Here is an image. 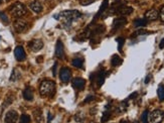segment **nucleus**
I'll list each match as a JSON object with an SVG mask.
<instances>
[{
    "mask_svg": "<svg viewBox=\"0 0 164 123\" xmlns=\"http://www.w3.org/2000/svg\"><path fill=\"white\" fill-rule=\"evenodd\" d=\"M141 121L142 123H148V111L145 110L142 114V116H141Z\"/></svg>",
    "mask_w": 164,
    "mask_h": 123,
    "instance_id": "b1692460",
    "label": "nucleus"
},
{
    "mask_svg": "<svg viewBox=\"0 0 164 123\" xmlns=\"http://www.w3.org/2000/svg\"><path fill=\"white\" fill-rule=\"evenodd\" d=\"M150 79H151V75H148L147 78L145 79V83H146V84H148L149 81H150Z\"/></svg>",
    "mask_w": 164,
    "mask_h": 123,
    "instance_id": "f704fd0d",
    "label": "nucleus"
},
{
    "mask_svg": "<svg viewBox=\"0 0 164 123\" xmlns=\"http://www.w3.org/2000/svg\"><path fill=\"white\" fill-rule=\"evenodd\" d=\"M85 84L86 82L83 78H76L74 79L73 81V85L75 88H77V89H83V88L85 87Z\"/></svg>",
    "mask_w": 164,
    "mask_h": 123,
    "instance_id": "2eb2a0df",
    "label": "nucleus"
},
{
    "mask_svg": "<svg viewBox=\"0 0 164 123\" xmlns=\"http://www.w3.org/2000/svg\"><path fill=\"white\" fill-rule=\"evenodd\" d=\"M95 0H80V3L82 4V5H89V4H91L94 2Z\"/></svg>",
    "mask_w": 164,
    "mask_h": 123,
    "instance_id": "c756f323",
    "label": "nucleus"
},
{
    "mask_svg": "<svg viewBox=\"0 0 164 123\" xmlns=\"http://www.w3.org/2000/svg\"><path fill=\"white\" fill-rule=\"evenodd\" d=\"M111 62H112V65L114 66V67H117V66H119V65L122 64V59H121L119 56L115 55V56H113L112 61H111Z\"/></svg>",
    "mask_w": 164,
    "mask_h": 123,
    "instance_id": "a211bd4d",
    "label": "nucleus"
},
{
    "mask_svg": "<svg viewBox=\"0 0 164 123\" xmlns=\"http://www.w3.org/2000/svg\"><path fill=\"white\" fill-rule=\"evenodd\" d=\"M55 56L59 59H64L65 57V52H64V45L60 41L56 42V47H55Z\"/></svg>",
    "mask_w": 164,
    "mask_h": 123,
    "instance_id": "9b49d317",
    "label": "nucleus"
},
{
    "mask_svg": "<svg viewBox=\"0 0 164 123\" xmlns=\"http://www.w3.org/2000/svg\"><path fill=\"white\" fill-rule=\"evenodd\" d=\"M158 11L155 9H150L145 13V19L146 20H156L158 18Z\"/></svg>",
    "mask_w": 164,
    "mask_h": 123,
    "instance_id": "f8f14e48",
    "label": "nucleus"
},
{
    "mask_svg": "<svg viewBox=\"0 0 164 123\" xmlns=\"http://www.w3.org/2000/svg\"><path fill=\"white\" fill-rule=\"evenodd\" d=\"M30 122V117L26 114H22L20 119H19V123H29Z\"/></svg>",
    "mask_w": 164,
    "mask_h": 123,
    "instance_id": "4be33fe9",
    "label": "nucleus"
},
{
    "mask_svg": "<svg viewBox=\"0 0 164 123\" xmlns=\"http://www.w3.org/2000/svg\"><path fill=\"white\" fill-rule=\"evenodd\" d=\"M29 8L35 13H39L42 10V5L39 1H32L29 4Z\"/></svg>",
    "mask_w": 164,
    "mask_h": 123,
    "instance_id": "4468645a",
    "label": "nucleus"
},
{
    "mask_svg": "<svg viewBox=\"0 0 164 123\" xmlns=\"http://www.w3.org/2000/svg\"><path fill=\"white\" fill-rule=\"evenodd\" d=\"M159 47H160V49H163V47H164V38L161 39L160 43H159Z\"/></svg>",
    "mask_w": 164,
    "mask_h": 123,
    "instance_id": "72a5a7b5",
    "label": "nucleus"
},
{
    "mask_svg": "<svg viewBox=\"0 0 164 123\" xmlns=\"http://www.w3.org/2000/svg\"><path fill=\"white\" fill-rule=\"evenodd\" d=\"M133 12V8L130 6H120L117 8L116 13L119 15H129Z\"/></svg>",
    "mask_w": 164,
    "mask_h": 123,
    "instance_id": "9d476101",
    "label": "nucleus"
},
{
    "mask_svg": "<svg viewBox=\"0 0 164 123\" xmlns=\"http://www.w3.org/2000/svg\"><path fill=\"white\" fill-rule=\"evenodd\" d=\"M133 123H139L138 121H134V122H133Z\"/></svg>",
    "mask_w": 164,
    "mask_h": 123,
    "instance_id": "e433bc0d",
    "label": "nucleus"
},
{
    "mask_svg": "<svg viewBox=\"0 0 164 123\" xmlns=\"http://www.w3.org/2000/svg\"><path fill=\"white\" fill-rule=\"evenodd\" d=\"M75 119H76V121L77 122H83L84 121V119H85V116L83 115V113H78L76 116H75Z\"/></svg>",
    "mask_w": 164,
    "mask_h": 123,
    "instance_id": "393cba45",
    "label": "nucleus"
},
{
    "mask_svg": "<svg viewBox=\"0 0 164 123\" xmlns=\"http://www.w3.org/2000/svg\"><path fill=\"white\" fill-rule=\"evenodd\" d=\"M17 119H18V114L14 110H10L6 113L5 115V122L6 123H16Z\"/></svg>",
    "mask_w": 164,
    "mask_h": 123,
    "instance_id": "423d86ee",
    "label": "nucleus"
},
{
    "mask_svg": "<svg viewBox=\"0 0 164 123\" xmlns=\"http://www.w3.org/2000/svg\"><path fill=\"white\" fill-rule=\"evenodd\" d=\"M60 78L64 83H68L70 79V70L69 68H63L60 72Z\"/></svg>",
    "mask_w": 164,
    "mask_h": 123,
    "instance_id": "6e6552de",
    "label": "nucleus"
},
{
    "mask_svg": "<svg viewBox=\"0 0 164 123\" xmlns=\"http://www.w3.org/2000/svg\"><path fill=\"white\" fill-rule=\"evenodd\" d=\"M0 4H1V0H0Z\"/></svg>",
    "mask_w": 164,
    "mask_h": 123,
    "instance_id": "4c0bfd02",
    "label": "nucleus"
},
{
    "mask_svg": "<svg viewBox=\"0 0 164 123\" xmlns=\"http://www.w3.org/2000/svg\"><path fill=\"white\" fill-rule=\"evenodd\" d=\"M126 22H127V19L125 18V17H118V18L114 20L113 27H114V29H118V28H120V27H122V26L125 25Z\"/></svg>",
    "mask_w": 164,
    "mask_h": 123,
    "instance_id": "ddd939ff",
    "label": "nucleus"
},
{
    "mask_svg": "<svg viewBox=\"0 0 164 123\" xmlns=\"http://www.w3.org/2000/svg\"><path fill=\"white\" fill-rule=\"evenodd\" d=\"M23 97L27 101H32L33 100V92L30 88H26L23 91Z\"/></svg>",
    "mask_w": 164,
    "mask_h": 123,
    "instance_id": "f3484780",
    "label": "nucleus"
},
{
    "mask_svg": "<svg viewBox=\"0 0 164 123\" xmlns=\"http://www.w3.org/2000/svg\"><path fill=\"white\" fill-rule=\"evenodd\" d=\"M117 42H118V49H119V51H121V49H122V47H123V45H124V38L123 37H119V38H117Z\"/></svg>",
    "mask_w": 164,
    "mask_h": 123,
    "instance_id": "bb28decb",
    "label": "nucleus"
},
{
    "mask_svg": "<svg viewBox=\"0 0 164 123\" xmlns=\"http://www.w3.org/2000/svg\"><path fill=\"white\" fill-rule=\"evenodd\" d=\"M157 94H158V97L160 101H164V86L160 85L158 87V90H157Z\"/></svg>",
    "mask_w": 164,
    "mask_h": 123,
    "instance_id": "6ab92c4d",
    "label": "nucleus"
},
{
    "mask_svg": "<svg viewBox=\"0 0 164 123\" xmlns=\"http://www.w3.org/2000/svg\"><path fill=\"white\" fill-rule=\"evenodd\" d=\"M0 17H1V19L4 21V22L8 23V19H7V17H6L5 14H4V13H0Z\"/></svg>",
    "mask_w": 164,
    "mask_h": 123,
    "instance_id": "2f4dec72",
    "label": "nucleus"
},
{
    "mask_svg": "<svg viewBox=\"0 0 164 123\" xmlns=\"http://www.w3.org/2000/svg\"><path fill=\"white\" fill-rule=\"evenodd\" d=\"M55 83L51 80H44L39 86V92L41 96H51L55 94Z\"/></svg>",
    "mask_w": 164,
    "mask_h": 123,
    "instance_id": "f257e3e1",
    "label": "nucleus"
},
{
    "mask_svg": "<svg viewBox=\"0 0 164 123\" xmlns=\"http://www.w3.org/2000/svg\"><path fill=\"white\" fill-rule=\"evenodd\" d=\"M14 28L17 32H23L24 30L27 28V22L23 19L18 18L17 20H15L14 22Z\"/></svg>",
    "mask_w": 164,
    "mask_h": 123,
    "instance_id": "39448f33",
    "label": "nucleus"
},
{
    "mask_svg": "<svg viewBox=\"0 0 164 123\" xmlns=\"http://www.w3.org/2000/svg\"><path fill=\"white\" fill-rule=\"evenodd\" d=\"M110 116H111V113L110 112H108V111H106V112H104V114H103V117H102V122H106V121H108V119L110 118Z\"/></svg>",
    "mask_w": 164,
    "mask_h": 123,
    "instance_id": "a878e982",
    "label": "nucleus"
},
{
    "mask_svg": "<svg viewBox=\"0 0 164 123\" xmlns=\"http://www.w3.org/2000/svg\"><path fill=\"white\" fill-rule=\"evenodd\" d=\"M83 63H84V60L83 59H80V58H78V59H75L74 61H73V66L74 67H77V68H82V66H83Z\"/></svg>",
    "mask_w": 164,
    "mask_h": 123,
    "instance_id": "412c9836",
    "label": "nucleus"
},
{
    "mask_svg": "<svg viewBox=\"0 0 164 123\" xmlns=\"http://www.w3.org/2000/svg\"><path fill=\"white\" fill-rule=\"evenodd\" d=\"M29 47L31 49L32 52H38L42 49L43 47V42L41 41V39H33L29 43H28Z\"/></svg>",
    "mask_w": 164,
    "mask_h": 123,
    "instance_id": "0eeeda50",
    "label": "nucleus"
},
{
    "mask_svg": "<svg viewBox=\"0 0 164 123\" xmlns=\"http://www.w3.org/2000/svg\"><path fill=\"white\" fill-rule=\"evenodd\" d=\"M104 80H105V73L104 72H100L98 74V83H99V86L103 85Z\"/></svg>",
    "mask_w": 164,
    "mask_h": 123,
    "instance_id": "5701e85b",
    "label": "nucleus"
},
{
    "mask_svg": "<svg viewBox=\"0 0 164 123\" xmlns=\"http://www.w3.org/2000/svg\"><path fill=\"white\" fill-rule=\"evenodd\" d=\"M59 16L60 17L61 19H65V20L70 21H70H73L75 19L79 18V17H81L82 13L77 11V10H65V11H61Z\"/></svg>",
    "mask_w": 164,
    "mask_h": 123,
    "instance_id": "f03ea898",
    "label": "nucleus"
},
{
    "mask_svg": "<svg viewBox=\"0 0 164 123\" xmlns=\"http://www.w3.org/2000/svg\"><path fill=\"white\" fill-rule=\"evenodd\" d=\"M14 55H15V58L17 61H19V62H22V61H24L25 60V52H24V49L22 47H16V49L14 51Z\"/></svg>",
    "mask_w": 164,
    "mask_h": 123,
    "instance_id": "1a4fd4ad",
    "label": "nucleus"
},
{
    "mask_svg": "<svg viewBox=\"0 0 164 123\" xmlns=\"http://www.w3.org/2000/svg\"><path fill=\"white\" fill-rule=\"evenodd\" d=\"M33 117L37 123H41L43 121V115H42L41 109H39V108L35 109V110L33 111Z\"/></svg>",
    "mask_w": 164,
    "mask_h": 123,
    "instance_id": "dca6fc26",
    "label": "nucleus"
},
{
    "mask_svg": "<svg viewBox=\"0 0 164 123\" xmlns=\"http://www.w3.org/2000/svg\"><path fill=\"white\" fill-rule=\"evenodd\" d=\"M95 99V97L94 96H89V97L85 100V103H88V102H90V101H92V100H94Z\"/></svg>",
    "mask_w": 164,
    "mask_h": 123,
    "instance_id": "473e14b6",
    "label": "nucleus"
},
{
    "mask_svg": "<svg viewBox=\"0 0 164 123\" xmlns=\"http://www.w3.org/2000/svg\"><path fill=\"white\" fill-rule=\"evenodd\" d=\"M164 119V113L162 110H159V109H156L154 110L151 115H150V120H151L152 123H161Z\"/></svg>",
    "mask_w": 164,
    "mask_h": 123,
    "instance_id": "20e7f679",
    "label": "nucleus"
},
{
    "mask_svg": "<svg viewBox=\"0 0 164 123\" xmlns=\"http://www.w3.org/2000/svg\"><path fill=\"white\" fill-rule=\"evenodd\" d=\"M135 96H137V93H134V94H132V95H130V97L129 98H134Z\"/></svg>",
    "mask_w": 164,
    "mask_h": 123,
    "instance_id": "c9c22d12",
    "label": "nucleus"
},
{
    "mask_svg": "<svg viewBox=\"0 0 164 123\" xmlns=\"http://www.w3.org/2000/svg\"><path fill=\"white\" fill-rule=\"evenodd\" d=\"M10 11H11V14L15 17H21V16L25 15L26 12H27L26 7L20 2H16V3L13 4V5L11 6Z\"/></svg>",
    "mask_w": 164,
    "mask_h": 123,
    "instance_id": "7ed1b4c3",
    "label": "nucleus"
},
{
    "mask_svg": "<svg viewBox=\"0 0 164 123\" xmlns=\"http://www.w3.org/2000/svg\"><path fill=\"white\" fill-rule=\"evenodd\" d=\"M19 77V75L17 76V74H16V71L14 70V71L12 72V75H11V77H10V81H12V82H14V81H16L17 80V78Z\"/></svg>",
    "mask_w": 164,
    "mask_h": 123,
    "instance_id": "c85d7f7f",
    "label": "nucleus"
},
{
    "mask_svg": "<svg viewBox=\"0 0 164 123\" xmlns=\"http://www.w3.org/2000/svg\"><path fill=\"white\" fill-rule=\"evenodd\" d=\"M159 17H160L161 21H163V22H164V6L161 8L160 13H159Z\"/></svg>",
    "mask_w": 164,
    "mask_h": 123,
    "instance_id": "7c9ffc66",
    "label": "nucleus"
},
{
    "mask_svg": "<svg viewBox=\"0 0 164 123\" xmlns=\"http://www.w3.org/2000/svg\"><path fill=\"white\" fill-rule=\"evenodd\" d=\"M107 6H108V0H105L104 3L102 4V6H101V9H100V11H99V14H100V13L103 12V11L106 9V8H107Z\"/></svg>",
    "mask_w": 164,
    "mask_h": 123,
    "instance_id": "cd10ccee",
    "label": "nucleus"
},
{
    "mask_svg": "<svg viewBox=\"0 0 164 123\" xmlns=\"http://www.w3.org/2000/svg\"><path fill=\"white\" fill-rule=\"evenodd\" d=\"M146 24H147V20L144 19V18H139V19H136L134 21L135 26H145Z\"/></svg>",
    "mask_w": 164,
    "mask_h": 123,
    "instance_id": "aec40b11",
    "label": "nucleus"
}]
</instances>
